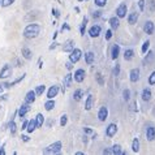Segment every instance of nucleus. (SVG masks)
Here are the masks:
<instances>
[{"label":"nucleus","instance_id":"1","mask_svg":"<svg viewBox=\"0 0 155 155\" xmlns=\"http://www.w3.org/2000/svg\"><path fill=\"white\" fill-rule=\"evenodd\" d=\"M39 34H41V25L34 24V22L26 25V28H25L22 31V35L25 39H34V38H37Z\"/></svg>","mask_w":155,"mask_h":155},{"label":"nucleus","instance_id":"2","mask_svg":"<svg viewBox=\"0 0 155 155\" xmlns=\"http://www.w3.org/2000/svg\"><path fill=\"white\" fill-rule=\"evenodd\" d=\"M61 147H63L61 142L56 141V142H54V143H51L50 146H47L46 149H43V153L45 154H59L61 151Z\"/></svg>","mask_w":155,"mask_h":155},{"label":"nucleus","instance_id":"3","mask_svg":"<svg viewBox=\"0 0 155 155\" xmlns=\"http://www.w3.org/2000/svg\"><path fill=\"white\" fill-rule=\"evenodd\" d=\"M13 74V68H12L9 64H4L0 69V80H7Z\"/></svg>","mask_w":155,"mask_h":155},{"label":"nucleus","instance_id":"4","mask_svg":"<svg viewBox=\"0 0 155 155\" xmlns=\"http://www.w3.org/2000/svg\"><path fill=\"white\" fill-rule=\"evenodd\" d=\"M69 54H71L69 55V61L73 63V64H76L81 59V56H82V51H81L80 48H73Z\"/></svg>","mask_w":155,"mask_h":155},{"label":"nucleus","instance_id":"5","mask_svg":"<svg viewBox=\"0 0 155 155\" xmlns=\"http://www.w3.org/2000/svg\"><path fill=\"white\" fill-rule=\"evenodd\" d=\"M85 77H86V72H85V69L80 68V69H77V71L74 72V74H73V80H74L76 82L81 84V82H84V81H85Z\"/></svg>","mask_w":155,"mask_h":155},{"label":"nucleus","instance_id":"6","mask_svg":"<svg viewBox=\"0 0 155 155\" xmlns=\"http://www.w3.org/2000/svg\"><path fill=\"white\" fill-rule=\"evenodd\" d=\"M127 12H128L127 3H121L117 8H116V16H117L119 18H124V17L127 16Z\"/></svg>","mask_w":155,"mask_h":155},{"label":"nucleus","instance_id":"7","mask_svg":"<svg viewBox=\"0 0 155 155\" xmlns=\"http://www.w3.org/2000/svg\"><path fill=\"white\" fill-rule=\"evenodd\" d=\"M72 82H73V74H72V73H68V74L64 76V80H63V85H64V86H63V90H61V91L65 93V89L71 87Z\"/></svg>","mask_w":155,"mask_h":155},{"label":"nucleus","instance_id":"8","mask_svg":"<svg viewBox=\"0 0 155 155\" xmlns=\"http://www.w3.org/2000/svg\"><path fill=\"white\" fill-rule=\"evenodd\" d=\"M29 111H30V104H28V103H24V104L18 108V111H17V115H18V117L21 120H24Z\"/></svg>","mask_w":155,"mask_h":155},{"label":"nucleus","instance_id":"9","mask_svg":"<svg viewBox=\"0 0 155 155\" xmlns=\"http://www.w3.org/2000/svg\"><path fill=\"white\" fill-rule=\"evenodd\" d=\"M98 119H99V121H106V120L108 119V108H107L106 106H102L101 108H99Z\"/></svg>","mask_w":155,"mask_h":155},{"label":"nucleus","instance_id":"10","mask_svg":"<svg viewBox=\"0 0 155 155\" xmlns=\"http://www.w3.org/2000/svg\"><path fill=\"white\" fill-rule=\"evenodd\" d=\"M59 91H60L59 85H52L48 90H47V98H48V99H54L59 94Z\"/></svg>","mask_w":155,"mask_h":155},{"label":"nucleus","instance_id":"11","mask_svg":"<svg viewBox=\"0 0 155 155\" xmlns=\"http://www.w3.org/2000/svg\"><path fill=\"white\" fill-rule=\"evenodd\" d=\"M35 99H37V94L34 90H30V91L26 93V95H25V101L24 103H28V104H33L34 102H35Z\"/></svg>","mask_w":155,"mask_h":155},{"label":"nucleus","instance_id":"12","mask_svg":"<svg viewBox=\"0 0 155 155\" xmlns=\"http://www.w3.org/2000/svg\"><path fill=\"white\" fill-rule=\"evenodd\" d=\"M101 31H102V28L99 26V25H93V26L89 29V35L91 38H97L101 35Z\"/></svg>","mask_w":155,"mask_h":155},{"label":"nucleus","instance_id":"13","mask_svg":"<svg viewBox=\"0 0 155 155\" xmlns=\"http://www.w3.org/2000/svg\"><path fill=\"white\" fill-rule=\"evenodd\" d=\"M116 132H117V125H116L115 123L110 124V125L106 128V136L107 137H114L116 134Z\"/></svg>","mask_w":155,"mask_h":155},{"label":"nucleus","instance_id":"14","mask_svg":"<svg viewBox=\"0 0 155 155\" xmlns=\"http://www.w3.org/2000/svg\"><path fill=\"white\" fill-rule=\"evenodd\" d=\"M155 30V26H154V22L153 21H146L145 25H143V31L146 34H149V35H151Z\"/></svg>","mask_w":155,"mask_h":155},{"label":"nucleus","instance_id":"15","mask_svg":"<svg viewBox=\"0 0 155 155\" xmlns=\"http://www.w3.org/2000/svg\"><path fill=\"white\" fill-rule=\"evenodd\" d=\"M129 78H130L132 82H137V81L140 80V69L138 68H134V69L130 71V73H129Z\"/></svg>","mask_w":155,"mask_h":155},{"label":"nucleus","instance_id":"16","mask_svg":"<svg viewBox=\"0 0 155 155\" xmlns=\"http://www.w3.org/2000/svg\"><path fill=\"white\" fill-rule=\"evenodd\" d=\"M119 55H120V46L119 45H114L112 47H111V59L116 60L119 58Z\"/></svg>","mask_w":155,"mask_h":155},{"label":"nucleus","instance_id":"17","mask_svg":"<svg viewBox=\"0 0 155 155\" xmlns=\"http://www.w3.org/2000/svg\"><path fill=\"white\" fill-rule=\"evenodd\" d=\"M95 61V55L91 51H89V52L85 54V63L87 64V65H91V64Z\"/></svg>","mask_w":155,"mask_h":155},{"label":"nucleus","instance_id":"18","mask_svg":"<svg viewBox=\"0 0 155 155\" xmlns=\"http://www.w3.org/2000/svg\"><path fill=\"white\" fill-rule=\"evenodd\" d=\"M108 22H110V26L112 30H117L119 26H120V18L119 17H111Z\"/></svg>","mask_w":155,"mask_h":155},{"label":"nucleus","instance_id":"19","mask_svg":"<svg viewBox=\"0 0 155 155\" xmlns=\"http://www.w3.org/2000/svg\"><path fill=\"white\" fill-rule=\"evenodd\" d=\"M73 48H74V42H73L72 39H68L65 43H64V46H63V51H64V52H71Z\"/></svg>","mask_w":155,"mask_h":155},{"label":"nucleus","instance_id":"20","mask_svg":"<svg viewBox=\"0 0 155 155\" xmlns=\"http://www.w3.org/2000/svg\"><path fill=\"white\" fill-rule=\"evenodd\" d=\"M21 54H22V58L26 59V60H31L33 59V52H31V50L30 48H28V47H22Z\"/></svg>","mask_w":155,"mask_h":155},{"label":"nucleus","instance_id":"21","mask_svg":"<svg viewBox=\"0 0 155 155\" xmlns=\"http://www.w3.org/2000/svg\"><path fill=\"white\" fill-rule=\"evenodd\" d=\"M93 106H94V97L93 95H87V98H86V101H85V110L90 111L93 108Z\"/></svg>","mask_w":155,"mask_h":155},{"label":"nucleus","instance_id":"22","mask_svg":"<svg viewBox=\"0 0 155 155\" xmlns=\"http://www.w3.org/2000/svg\"><path fill=\"white\" fill-rule=\"evenodd\" d=\"M146 138L149 141H154L155 140V128L154 127H149L146 129Z\"/></svg>","mask_w":155,"mask_h":155},{"label":"nucleus","instance_id":"23","mask_svg":"<svg viewBox=\"0 0 155 155\" xmlns=\"http://www.w3.org/2000/svg\"><path fill=\"white\" fill-rule=\"evenodd\" d=\"M138 18H140V15L137 13V12H133V13H130L128 16V22L130 25H134V24H137Z\"/></svg>","mask_w":155,"mask_h":155},{"label":"nucleus","instance_id":"24","mask_svg":"<svg viewBox=\"0 0 155 155\" xmlns=\"http://www.w3.org/2000/svg\"><path fill=\"white\" fill-rule=\"evenodd\" d=\"M142 101H145V102H149L150 99H151L153 97V93H151V90L150 89H143V91H142Z\"/></svg>","mask_w":155,"mask_h":155},{"label":"nucleus","instance_id":"25","mask_svg":"<svg viewBox=\"0 0 155 155\" xmlns=\"http://www.w3.org/2000/svg\"><path fill=\"white\" fill-rule=\"evenodd\" d=\"M37 129V124H35V120H29L28 121V127H26V129H25V130H26L28 133H33L34 130H35Z\"/></svg>","mask_w":155,"mask_h":155},{"label":"nucleus","instance_id":"26","mask_svg":"<svg viewBox=\"0 0 155 155\" xmlns=\"http://www.w3.org/2000/svg\"><path fill=\"white\" fill-rule=\"evenodd\" d=\"M133 58H134V51L132 48L125 50V52H124V60H125V61H130Z\"/></svg>","mask_w":155,"mask_h":155},{"label":"nucleus","instance_id":"27","mask_svg":"<svg viewBox=\"0 0 155 155\" xmlns=\"http://www.w3.org/2000/svg\"><path fill=\"white\" fill-rule=\"evenodd\" d=\"M34 120H35L37 128H42V127H43V124H45V116H43L42 114H38Z\"/></svg>","mask_w":155,"mask_h":155},{"label":"nucleus","instance_id":"28","mask_svg":"<svg viewBox=\"0 0 155 155\" xmlns=\"http://www.w3.org/2000/svg\"><path fill=\"white\" fill-rule=\"evenodd\" d=\"M84 97V90H81V89H77L74 93H73V99H74L76 102H80L81 99H82Z\"/></svg>","mask_w":155,"mask_h":155},{"label":"nucleus","instance_id":"29","mask_svg":"<svg viewBox=\"0 0 155 155\" xmlns=\"http://www.w3.org/2000/svg\"><path fill=\"white\" fill-rule=\"evenodd\" d=\"M8 128H9V132H11V134L12 136H15L16 134V132H17V125H16V123H15V120H11L9 123H8Z\"/></svg>","mask_w":155,"mask_h":155},{"label":"nucleus","instance_id":"30","mask_svg":"<svg viewBox=\"0 0 155 155\" xmlns=\"http://www.w3.org/2000/svg\"><path fill=\"white\" fill-rule=\"evenodd\" d=\"M55 108V101L54 99H48L46 103H45V110L46 111H52Z\"/></svg>","mask_w":155,"mask_h":155},{"label":"nucleus","instance_id":"31","mask_svg":"<svg viewBox=\"0 0 155 155\" xmlns=\"http://www.w3.org/2000/svg\"><path fill=\"white\" fill-rule=\"evenodd\" d=\"M132 150L133 153H138L140 151V140L138 138H134L132 142Z\"/></svg>","mask_w":155,"mask_h":155},{"label":"nucleus","instance_id":"32","mask_svg":"<svg viewBox=\"0 0 155 155\" xmlns=\"http://www.w3.org/2000/svg\"><path fill=\"white\" fill-rule=\"evenodd\" d=\"M34 91H35V94H37L38 97H41V95H43V93L46 91V86L45 85H38Z\"/></svg>","mask_w":155,"mask_h":155},{"label":"nucleus","instance_id":"33","mask_svg":"<svg viewBox=\"0 0 155 155\" xmlns=\"http://www.w3.org/2000/svg\"><path fill=\"white\" fill-rule=\"evenodd\" d=\"M67 123H68V115H61V117H60V127L64 128L67 125Z\"/></svg>","mask_w":155,"mask_h":155},{"label":"nucleus","instance_id":"34","mask_svg":"<svg viewBox=\"0 0 155 155\" xmlns=\"http://www.w3.org/2000/svg\"><path fill=\"white\" fill-rule=\"evenodd\" d=\"M121 151H123V150H121V146H120V145H114L112 146V154L120 155V154H121Z\"/></svg>","mask_w":155,"mask_h":155},{"label":"nucleus","instance_id":"35","mask_svg":"<svg viewBox=\"0 0 155 155\" xmlns=\"http://www.w3.org/2000/svg\"><path fill=\"white\" fill-rule=\"evenodd\" d=\"M149 48H150V41H145L143 45H142V48H141L142 54H146L149 51Z\"/></svg>","mask_w":155,"mask_h":155},{"label":"nucleus","instance_id":"36","mask_svg":"<svg viewBox=\"0 0 155 155\" xmlns=\"http://www.w3.org/2000/svg\"><path fill=\"white\" fill-rule=\"evenodd\" d=\"M16 2V0H2V3H0V5H2L3 8H7V7H9L12 5Z\"/></svg>","mask_w":155,"mask_h":155},{"label":"nucleus","instance_id":"37","mask_svg":"<svg viewBox=\"0 0 155 155\" xmlns=\"http://www.w3.org/2000/svg\"><path fill=\"white\" fill-rule=\"evenodd\" d=\"M94 4H95L97 7H99V8H103V7H106L107 0H94Z\"/></svg>","mask_w":155,"mask_h":155},{"label":"nucleus","instance_id":"38","mask_svg":"<svg viewBox=\"0 0 155 155\" xmlns=\"http://www.w3.org/2000/svg\"><path fill=\"white\" fill-rule=\"evenodd\" d=\"M95 78H97V82H98L99 85H101V86L104 85V80H103V76H102L99 72H98L97 74H95Z\"/></svg>","mask_w":155,"mask_h":155},{"label":"nucleus","instance_id":"39","mask_svg":"<svg viewBox=\"0 0 155 155\" xmlns=\"http://www.w3.org/2000/svg\"><path fill=\"white\" fill-rule=\"evenodd\" d=\"M25 77H26V73H24V74L21 76V77H18V78H17V80H15L13 82H11V87H13V86H16V85L18 84V82H21V81H22V80L25 78Z\"/></svg>","mask_w":155,"mask_h":155},{"label":"nucleus","instance_id":"40","mask_svg":"<svg viewBox=\"0 0 155 155\" xmlns=\"http://www.w3.org/2000/svg\"><path fill=\"white\" fill-rule=\"evenodd\" d=\"M123 97H124V101H129V99H130V90H128V89H125L123 91Z\"/></svg>","mask_w":155,"mask_h":155},{"label":"nucleus","instance_id":"41","mask_svg":"<svg viewBox=\"0 0 155 155\" xmlns=\"http://www.w3.org/2000/svg\"><path fill=\"white\" fill-rule=\"evenodd\" d=\"M112 74L114 76H119L120 74V64H116L112 69Z\"/></svg>","mask_w":155,"mask_h":155},{"label":"nucleus","instance_id":"42","mask_svg":"<svg viewBox=\"0 0 155 155\" xmlns=\"http://www.w3.org/2000/svg\"><path fill=\"white\" fill-rule=\"evenodd\" d=\"M149 84L150 85H155V71L151 72V74L149 76Z\"/></svg>","mask_w":155,"mask_h":155},{"label":"nucleus","instance_id":"43","mask_svg":"<svg viewBox=\"0 0 155 155\" xmlns=\"http://www.w3.org/2000/svg\"><path fill=\"white\" fill-rule=\"evenodd\" d=\"M112 38V29L106 30V41H110Z\"/></svg>","mask_w":155,"mask_h":155},{"label":"nucleus","instance_id":"44","mask_svg":"<svg viewBox=\"0 0 155 155\" xmlns=\"http://www.w3.org/2000/svg\"><path fill=\"white\" fill-rule=\"evenodd\" d=\"M138 7H140V11H145V0H138Z\"/></svg>","mask_w":155,"mask_h":155},{"label":"nucleus","instance_id":"45","mask_svg":"<svg viewBox=\"0 0 155 155\" xmlns=\"http://www.w3.org/2000/svg\"><path fill=\"white\" fill-rule=\"evenodd\" d=\"M149 8H150V11L154 12L155 11V0H150V3H149Z\"/></svg>","mask_w":155,"mask_h":155},{"label":"nucleus","instance_id":"46","mask_svg":"<svg viewBox=\"0 0 155 155\" xmlns=\"http://www.w3.org/2000/svg\"><path fill=\"white\" fill-rule=\"evenodd\" d=\"M93 17H94V18H99V17H102V12L101 11H95L93 13Z\"/></svg>","mask_w":155,"mask_h":155},{"label":"nucleus","instance_id":"47","mask_svg":"<svg viewBox=\"0 0 155 155\" xmlns=\"http://www.w3.org/2000/svg\"><path fill=\"white\" fill-rule=\"evenodd\" d=\"M51 12H52V16H55V17H59L60 16V12L56 9V8H52V11H51Z\"/></svg>","mask_w":155,"mask_h":155},{"label":"nucleus","instance_id":"48","mask_svg":"<svg viewBox=\"0 0 155 155\" xmlns=\"http://www.w3.org/2000/svg\"><path fill=\"white\" fill-rule=\"evenodd\" d=\"M65 68L68 71H72L73 69V63H71V61H68L67 64H65Z\"/></svg>","mask_w":155,"mask_h":155},{"label":"nucleus","instance_id":"49","mask_svg":"<svg viewBox=\"0 0 155 155\" xmlns=\"http://www.w3.org/2000/svg\"><path fill=\"white\" fill-rule=\"evenodd\" d=\"M21 140H22L24 142H29L30 141V137L26 136V134H22V136H21Z\"/></svg>","mask_w":155,"mask_h":155},{"label":"nucleus","instance_id":"50","mask_svg":"<svg viewBox=\"0 0 155 155\" xmlns=\"http://www.w3.org/2000/svg\"><path fill=\"white\" fill-rule=\"evenodd\" d=\"M26 127H28V120L24 119V123H22V125H21V129H22V130H25V129H26Z\"/></svg>","mask_w":155,"mask_h":155},{"label":"nucleus","instance_id":"51","mask_svg":"<svg viewBox=\"0 0 155 155\" xmlns=\"http://www.w3.org/2000/svg\"><path fill=\"white\" fill-rule=\"evenodd\" d=\"M84 132L86 133V134H91V133H93V130L90 128H84Z\"/></svg>","mask_w":155,"mask_h":155},{"label":"nucleus","instance_id":"52","mask_svg":"<svg viewBox=\"0 0 155 155\" xmlns=\"http://www.w3.org/2000/svg\"><path fill=\"white\" fill-rule=\"evenodd\" d=\"M103 154H112V150H110V149H104V150H103Z\"/></svg>","mask_w":155,"mask_h":155},{"label":"nucleus","instance_id":"53","mask_svg":"<svg viewBox=\"0 0 155 155\" xmlns=\"http://www.w3.org/2000/svg\"><path fill=\"white\" fill-rule=\"evenodd\" d=\"M3 86H4V89H9V87H11V84H9V82H4Z\"/></svg>","mask_w":155,"mask_h":155},{"label":"nucleus","instance_id":"54","mask_svg":"<svg viewBox=\"0 0 155 155\" xmlns=\"http://www.w3.org/2000/svg\"><path fill=\"white\" fill-rule=\"evenodd\" d=\"M0 99H2V101H7V99H8V95H7V94H2Z\"/></svg>","mask_w":155,"mask_h":155},{"label":"nucleus","instance_id":"55","mask_svg":"<svg viewBox=\"0 0 155 155\" xmlns=\"http://www.w3.org/2000/svg\"><path fill=\"white\" fill-rule=\"evenodd\" d=\"M61 29H63V30H69L71 28H69V26H68V25H67V24H64V25H63V28H61Z\"/></svg>","mask_w":155,"mask_h":155},{"label":"nucleus","instance_id":"56","mask_svg":"<svg viewBox=\"0 0 155 155\" xmlns=\"http://www.w3.org/2000/svg\"><path fill=\"white\" fill-rule=\"evenodd\" d=\"M56 46H58V43L55 42V43H52V46L50 47V50H54V48H56Z\"/></svg>","mask_w":155,"mask_h":155},{"label":"nucleus","instance_id":"57","mask_svg":"<svg viewBox=\"0 0 155 155\" xmlns=\"http://www.w3.org/2000/svg\"><path fill=\"white\" fill-rule=\"evenodd\" d=\"M5 154V150H4V147H0V155H4Z\"/></svg>","mask_w":155,"mask_h":155},{"label":"nucleus","instance_id":"58","mask_svg":"<svg viewBox=\"0 0 155 155\" xmlns=\"http://www.w3.org/2000/svg\"><path fill=\"white\" fill-rule=\"evenodd\" d=\"M3 91H4V86H3V85H0V95L3 94Z\"/></svg>","mask_w":155,"mask_h":155},{"label":"nucleus","instance_id":"59","mask_svg":"<svg viewBox=\"0 0 155 155\" xmlns=\"http://www.w3.org/2000/svg\"><path fill=\"white\" fill-rule=\"evenodd\" d=\"M38 67H39V68H42V67H43V65H42V59L38 60Z\"/></svg>","mask_w":155,"mask_h":155},{"label":"nucleus","instance_id":"60","mask_svg":"<svg viewBox=\"0 0 155 155\" xmlns=\"http://www.w3.org/2000/svg\"><path fill=\"white\" fill-rule=\"evenodd\" d=\"M76 155H84V153H82V151H77Z\"/></svg>","mask_w":155,"mask_h":155},{"label":"nucleus","instance_id":"61","mask_svg":"<svg viewBox=\"0 0 155 155\" xmlns=\"http://www.w3.org/2000/svg\"><path fill=\"white\" fill-rule=\"evenodd\" d=\"M78 2H84V0H78Z\"/></svg>","mask_w":155,"mask_h":155},{"label":"nucleus","instance_id":"62","mask_svg":"<svg viewBox=\"0 0 155 155\" xmlns=\"http://www.w3.org/2000/svg\"><path fill=\"white\" fill-rule=\"evenodd\" d=\"M0 3H2V0H0Z\"/></svg>","mask_w":155,"mask_h":155}]
</instances>
